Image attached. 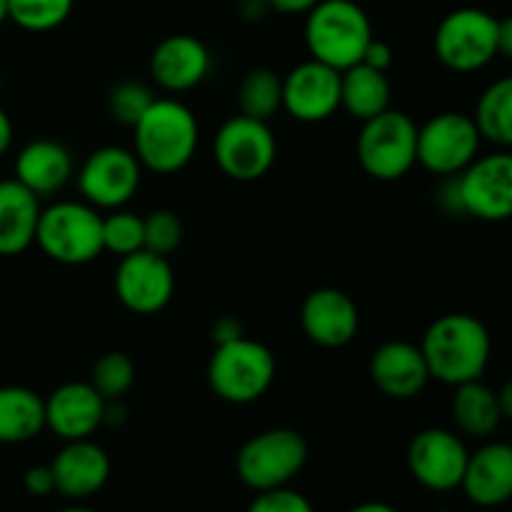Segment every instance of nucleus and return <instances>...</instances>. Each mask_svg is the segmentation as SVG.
<instances>
[{
    "label": "nucleus",
    "instance_id": "f257e3e1",
    "mask_svg": "<svg viewBox=\"0 0 512 512\" xmlns=\"http://www.w3.org/2000/svg\"><path fill=\"white\" fill-rule=\"evenodd\" d=\"M420 350L430 378L455 388L483 378L493 355V338L488 325L475 315L448 313L428 325Z\"/></svg>",
    "mask_w": 512,
    "mask_h": 512
},
{
    "label": "nucleus",
    "instance_id": "f03ea898",
    "mask_svg": "<svg viewBox=\"0 0 512 512\" xmlns=\"http://www.w3.org/2000/svg\"><path fill=\"white\" fill-rule=\"evenodd\" d=\"M200 125L193 110L175 98H155L133 125V153L145 170L180 173L198 150Z\"/></svg>",
    "mask_w": 512,
    "mask_h": 512
},
{
    "label": "nucleus",
    "instance_id": "7ed1b4c3",
    "mask_svg": "<svg viewBox=\"0 0 512 512\" xmlns=\"http://www.w3.org/2000/svg\"><path fill=\"white\" fill-rule=\"evenodd\" d=\"M305 15V45L310 58L340 73L358 65L375 38L368 13L355 0H320Z\"/></svg>",
    "mask_w": 512,
    "mask_h": 512
},
{
    "label": "nucleus",
    "instance_id": "20e7f679",
    "mask_svg": "<svg viewBox=\"0 0 512 512\" xmlns=\"http://www.w3.org/2000/svg\"><path fill=\"white\" fill-rule=\"evenodd\" d=\"M275 373L273 350L245 335L215 345L208 363L210 390L233 405H250L263 398L275 383Z\"/></svg>",
    "mask_w": 512,
    "mask_h": 512
},
{
    "label": "nucleus",
    "instance_id": "39448f33",
    "mask_svg": "<svg viewBox=\"0 0 512 512\" xmlns=\"http://www.w3.org/2000/svg\"><path fill=\"white\" fill-rule=\"evenodd\" d=\"M35 245L60 265H88L103 253V215L85 200H58L40 210Z\"/></svg>",
    "mask_w": 512,
    "mask_h": 512
},
{
    "label": "nucleus",
    "instance_id": "423d86ee",
    "mask_svg": "<svg viewBox=\"0 0 512 512\" xmlns=\"http://www.w3.org/2000/svg\"><path fill=\"white\" fill-rule=\"evenodd\" d=\"M358 163L370 178L393 183L418 163V125L403 110L388 108L365 120L355 143Z\"/></svg>",
    "mask_w": 512,
    "mask_h": 512
},
{
    "label": "nucleus",
    "instance_id": "0eeeda50",
    "mask_svg": "<svg viewBox=\"0 0 512 512\" xmlns=\"http://www.w3.org/2000/svg\"><path fill=\"white\" fill-rule=\"evenodd\" d=\"M308 463V440L293 428H270L245 440L235 455L238 478L255 493L285 488Z\"/></svg>",
    "mask_w": 512,
    "mask_h": 512
},
{
    "label": "nucleus",
    "instance_id": "6e6552de",
    "mask_svg": "<svg viewBox=\"0 0 512 512\" xmlns=\"http://www.w3.org/2000/svg\"><path fill=\"white\" fill-rule=\"evenodd\" d=\"M435 55L453 73H478L498 55V18L480 8H458L435 28Z\"/></svg>",
    "mask_w": 512,
    "mask_h": 512
},
{
    "label": "nucleus",
    "instance_id": "1a4fd4ad",
    "mask_svg": "<svg viewBox=\"0 0 512 512\" xmlns=\"http://www.w3.org/2000/svg\"><path fill=\"white\" fill-rule=\"evenodd\" d=\"M213 158L223 175L235 183H253L270 173L278 158V140L265 120L233 115L220 125L213 140Z\"/></svg>",
    "mask_w": 512,
    "mask_h": 512
},
{
    "label": "nucleus",
    "instance_id": "9d476101",
    "mask_svg": "<svg viewBox=\"0 0 512 512\" xmlns=\"http://www.w3.org/2000/svg\"><path fill=\"white\" fill-rule=\"evenodd\" d=\"M480 135L473 115L445 110L418 125V163L428 173L458 175L480 155Z\"/></svg>",
    "mask_w": 512,
    "mask_h": 512
},
{
    "label": "nucleus",
    "instance_id": "9b49d317",
    "mask_svg": "<svg viewBox=\"0 0 512 512\" xmlns=\"http://www.w3.org/2000/svg\"><path fill=\"white\" fill-rule=\"evenodd\" d=\"M143 165L138 155L120 145L93 150L75 173L85 203L98 210L125 208L143 183Z\"/></svg>",
    "mask_w": 512,
    "mask_h": 512
},
{
    "label": "nucleus",
    "instance_id": "f8f14e48",
    "mask_svg": "<svg viewBox=\"0 0 512 512\" xmlns=\"http://www.w3.org/2000/svg\"><path fill=\"white\" fill-rule=\"evenodd\" d=\"M463 215L485 223L512 218V153L508 148L478 155L458 173Z\"/></svg>",
    "mask_w": 512,
    "mask_h": 512
},
{
    "label": "nucleus",
    "instance_id": "ddd939ff",
    "mask_svg": "<svg viewBox=\"0 0 512 512\" xmlns=\"http://www.w3.org/2000/svg\"><path fill=\"white\" fill-rule=\"evenodd\" d=\"M113 285L125 310L135 315H155L173 300L175 270L165 255L143 248L120 258Z\"/></svg>",
    "mask_w": 512,
    "mask_h": 512
},
{
    "label": "nucleus",
    "instance_id": "4468645a",
    "mask_svg": "<svg viewBox=\"0 0 512 512\" xmlns=\"http://www.w3.org/2000/svg\"><path fill=\"white\" fill-rule=\"evenodd\" d=\"M470 450L453 430L425 428L410 440L408 468L423 488L433 493H450L460 488Z\"/></svg>",
    "mask_w": 512,
    "mask_h": 512
},
{
    "label": "nucleus",
    "instance_id": "2eb2a0df",
    "mask_svg": "<svg viewBox=\"0 0 512 512\" xmlns=\"http://www.w3.org/2000/svg\"><path fill=\"white\" fill-rule=\"evenodd\" d=\"M283 110L300 123H323L340 110V70L310 58L283 78Z\"/></svg>",
    "mask_w": 512,
    "mask_h": 512
},
{
    "label": "nucleus",
    "instance_id": "dca6fc26",
    "mask_svg": "<svg viewBox=\"0 0 512 512\" xmlns=\"http://www.w3.org/2000/svg\"><path fill=\"white\" fill-rule=\"evenodd\" d=\"M300 328L310 343L338 350L353 343L360 330V310L340 288H318L300 305Z\"/></svg>",
    "mask_w": 512,
    "mask_h": 512
},
{
    "label": "nucleus",
    "instance_id": "f3484780",
    "mask_svg": "<svg viewBox=\"0 0 512 512\" xmlns=\"http://www.w3.org/2000/svg\"><path fill=\"white\" fill-rule=\"evenodd\" d=\"M105 405L108 400L88 380L63 383L45 398V428L65 443L85 440L105 425Z\"/></svg>",
    "mask_w": 512,
    "mask_h": 512
},
{
    "label": "nucleus",
    "instance_id": "a211bd4d",
    "mask_svg": "<svg viewBox=\"0 0 512 512\" xmlns=\"http://www.w3.org/2000/svg\"><path fill=\"white\" fill-rule=\"evenodd\" d=\"M213 68L208 45L195 35H168L150 55V75L165 93H188L208 78Z\"/></svg>",
    "mask_w": 512,
    "mask_h": 512
},
{
    "label": "nucleus",
    "instance_id": "6ab92c4d",
    "mask_svg": "<svg viewBox=\"0 0 512 512\" xmlns=\"http://www.w3.org/2000/svg\"><path fill=\"white\" fill-rule=\"evenodd\" d=\"M370 380L393 400H413L428 388L430 370L420 345L408 340H388L370 358Z\"/></svg>",
    "mask_w": 512,
    "mask_h": 512
},
{
    "label": "nucleus",
    "instance_id": "aec40b11",
    "mask_svg": "<svg viewBox=\"0 0 512 512\" xmlns=\"http://www.w3.org/2000/svg\"><path fill=\"white\" fill-rule=\"evenodd\" d=\"M460 488L478 508H500L512 500V445L503 440L470 453Z\"/></svg>",
    "mask_w": 512,
    "mask_h": 512
},
{
    "label": "nucleus",
    "instance_id": "412c9836",
    "mask_svg": "<svg viewBox=\"0 0 512 512\" xmlns=\"http://www.w3.org/2000/svg\"><path fill=\"white\" fill-rule=\"evenodd\" d=\"M55 490L65 498L83 500L103 490L110 478V458L93 440H68L50 463Z\"/></svg>",
    "mask_w": 512,
    "mask_h": 512
},
{
    "label": "nucleus",
    "instance_id": "4be33fe9",
    "mask_svg": "<svg viewBox=\"0 0 512 512\" xmlns=\"http://www.w3.org/2000/svg\"><path fill=\"white\" fill-rule=\"evenodd\" d=\"M75 160L68 145L53 138L30 140L15 158V175L20 185L38 198L60 193L73 180Z\"/></svg>",
    "mask_w": 512,
    "mask_h": 512
},
{
    "label": "nucleus",
    "instance_id": "5701e85b",
    "mask_svg": "<svg viewBox=\"0 0 512 512\" xmlns=\"http://www.w3.org/2000/svg\"><path fill=\"white\" fill-rule=\"evenodd\" d=\"M40 198L18 180H0V258L25 253L35 243Z\"/></svg>",
    "mask_w": 512,
    "mask_h": 512
},
{
    "label": "nucleus",
    "instance_id": "b1692460",
    "mask_svg": "<svg viewBox=\"0 0 512 512\" xmlns=\"http://www.w3.org/2000/svg\"><path fill=\"white\" fill-rule=\"evenodd\" d=\"M390 98H393V85L383 70L358 63L340 73V108L350 118L365 123L385 113L390 108Z\"/></svg>",
    "mask_w": 512,
    "mask_h": 512
},
{
    "label": "nucleus",
    "instance_id": "393cba45",
    "mask_svg": "<svg viewBox=\"0 0 512 512\" xmlns=\"http://www.w3.org/2000/svg\"><path fill=\"white\" fill-rule=\"evenodd\" d=\"M45 430V400L23 385L0 388V443L18 445Z\"/></svg>",
    "mask_w": 512,
    "mask_h": 512
},
{
    "label": "nucleus",
    "instance_id": "a878e982",
    "mask_svg": "<svg viewBox=\"0 0 512 512\" xmlns=\"http://www.w3.org/2000/svg\"><path fill=\"white\" fill-rule=\"evenodd\" d=\"M455 425L470 438H490L503 423L498 405V393L480 380L455 385L453 403H450Z\"/></svg>",
    "mask_w": 512,
    "mask_h": 512
},
{
    "label": "nucleus",
    "instance_id": "bb28decb",
    "mask_svg": "<svg viewBox=\"0 0 512 512\" xmlns=\"http://www.w3.org/2000/svg\"><path fill=\"white\" fill-rule=\"evenodd\" d=\"M473 120L483 140L498 148H512V73L483 90Z\"/></svg>",
    "mask_w": 512,
    "mask_h": 512
},
{
    "label": "nucleus",
    "instance_id": "cd10ccee",
    "mask_svg": "<svg viewBox=\"0 0 512 512\" xmlns=\"http://www.w3.org/2000/svg\"><path fill=\"white\" fill-rule=\"evenodd\" d=\"M240 113L268 123L283 110V78L270 68H253L245 73L238 88Z\"/></svg>",
    "mask_w": 512,
    "mask_h": 512
},
{
    "label": "nucleus",
    "instance_id": "c85d7f7f",
    "mask_svg": "<svg viewBox=\"0 0 512 512\" xmlns=\"http://www.w3.org/2000/svg\"><path fill=\"white\" fill-rule=\"evenodd\" d=\"M73 5L75 0H8V15L18 28L48 33L70 18Z\"/></svg>",
    "mask_w": 512,
    "mask_h": 512
},
{
    "label": "nucleus",
    "instance_id": "c756f323",
    "mask_svg": "<svg viewBox=\"0 0 512 512\" xmlns=\"http://www.w3.org/2000/svg\"><path fill=\"white\" fill-rule=\"evenodd\" d=\"M90 385L103 395L105 400H120L135 383V363L130 355L120 350L100 355L90 370Z\"/></svg>",
    "mask_w": 512,
    "mask_h": 512
},
{
    "label": "nucleus",
    "instance_id": "7c9ffc66",
    "mask_svg": "<svg viewBox=\"0 0 512 512\" xmlns=\"http://www.w3.org/2000/svg\"><path fill=\"white\" fill-rule=\"evenodd\" d=\"M145 248V220L138 213L118 208L103 218V250L125 258Z\"/></svg>",
    "mask_w": 512,
    "mask_h": 512
},
{
    "label": "nucleus",
    "instance_id": "2f4dec72",
    "mask_svg": "<svg viewBox=\"0 0 512 512\" xmlns=\"http://www.w3.org/2000/svg\"><path fill=\"white\" fill-rule=\"evenodd\" d=\"M153 100V90L145 83H140V80H120L108 93V110L118 123L133 128L143 118L145 110L153 105Z\"/></svg>",
    "mask_w": 512,
    "mask_h": 512
},
{
    "label": "nucleus",
    "instance_id": "473e14b6",
    "mask_svg": "<svg viewBox=\"0 0 512 512\" xmlns=\"http://www.w3.org/2000/svg\"><path fill=\"white\" fill-rule=\"evenodd\" d=\"M143 220L145 250H153V253L170 258L183 243V220H180V215L170 208H158L145 215Z\"/></svg>",
    "mask_w": 512,
    "mask_h": 512
},
{
    "label": "nucleus",
    "instance_id": "72a5a7b5",
    "mask_svg": "<svg viewBox=\"0 0 512 512\" xmlns=\"http://www.w3.org/2000/svg\"><path fill=\"white\" fill-rule=\"evenodd\" d=\"M248 512H315V510L305 495L295 493V490H290L288 485H285V488L263 490V493L255 495V500L250 503Z\"/></svg>",
    "mask_w": 512,
    "mask_h": 512
},
{
    "label": "nucleus",
    "instance_id": "f704fd0d",
    "mask_svg": "<svg viewBox=\"0 0 512 512\" xmlns=\"http://www.w3.org/2000/svg\"><path fill=\"white\" fill-rule=\"evenodd\" d=\"M25 490L35 498H45V495L55 493V475L50 465H33L23 478Z\"/></svg>",
    "mask_w": 512,
    "mask_h": 512
},
{
    "label": "nucleus",
    "instance_id": "c9c22d12",
    "mask_svg": "<svg viewBox=\"0 0 512 512\" xmlns=\"http://www.w3.org/2000/svg\"><path fill=\"white\" fill-rule=\"evenodd\" d=\"M393 60H395L393 48H390V45L385 43V40L373 38V40H370L368 48H365L363 60H360V63H365V65H370V68L383 70V73H388V70L393 68Z\"/></svg>",
    "mask_w": 512,
    "mask_h": 512
},
{
    "label": "nucleus",
    "instance_id": "e433bc0d",
    "mask_svg": "<svg viewBox=\"0 0 512 512\" xmlns=\"http://www.w3.org/2000/svg\"><path fill=\"white\" fill-rule=\"evenodd\" d=\"M243 333V325H240V320L230 318V315H223V318H218L213 323V343L220 345V343H228V340H235L240 338Z\"/></svg>",
    "mask_w": 512,
    "mask_h": 512
},
{
    "label": "nucleus",
    "instance_id": "4c0bfd02",
    "mask_svg": "<svg viewBox=\"0 0 512 512\" xmlns=\"http://www.w3.org/2000/svg\"><path fill=\"white\" fill-rule=\"evenodd\" d=\"M270 10H273L270 0H240V15L250 20V23L263 20L265 13H270Z\"/></svg>",
    "mask_w": 512,
    "mask_h": 512
},
{
    "label": "nucleus",
    "instance_id": "58836bf2",
    "mask_svg": "<svg viewBox=\"0 0 512 512\" xmlns=\"http://www.w3.org/2000/svg\"><path fill=\"white\" fill-rule=\"evenodd\" d=\"M320 0H270L273 10L285 15H300V13H308L313 5H318Z\"/></svg>",
    "mask_w": 512,
    "mask_h": 512
},
{
    "label": "nucleus",
    "instance_id": "ea45409f",
    "mask_svg": "<svg viewBox=\"0 0 512 512\" xmlns=\"http://www.w3.org/2000/svg\"><path fill=\"white\" fill-rule=\"evenodd\" d=\"M498 55L512 60V15L498 20Z\"/></svg>",
    "mask_w": 512,
    "mask_h": 512
},
{
    "label": "nucleus",
    "instance_id": "a19ab883",
    "mask_svg": "<svg viewBox=\"0 0 512 512\" xmlns=\"http://www.w3.org/2000/svg\"><path fill=\"white\" fill-rule=\"evenodd\" d=\"M13 145V123H10V115L0 108V155H5Z\"/></svg>",
    "mask_w": 512,
    "mask_h": 512
},
{
    "label": "nucleus",
    "instance_id": "79ce46f5",
    "mask_svg": "<svg viewBox=\"0 0 512 512\" xmlns=\"http://www.w3.org/2000/svg\"><path fill=\"white\" fill-rule=\"evenodd\" d=\"M495 393H498L500 415H503V420H510L512 423V378L508 383H503V388L495 390Z\"/></svg>",
    "mask_w": 512,
    "mask_h": 512
},
{
    "label": "nucleus",
    "instance_id": "37998d69",
    "mask_svg": "<svg viewBox=\"0 0 512 512\" xmlns=\"http://www.w3.org/2000/svg\"><path fill=\"white\" fill-rule=\"evenodd\" d=\"M348 512H398L393 505L388 503H363V505H355Z\"/></svg>",
    "mask_w": 512,
    "mask_h": 512
},
{
    "label": "nucleus",
    "instance_id": "c03bdc74",
    "mask_svg": "<svg viewBox=\"0 0 512 512\" xmlns=\"http://www.w3.org/2000/svg\"><path fill=\"white\" fill-rule=\"evenodd\" d=\"M5 20H10V15H8V0H0V25H3Z\"/></svg>",
    "mask_w": 512,
    "mask_h": 512
},
{
    "label": "nucleus",
    "instance_id": "a18cd8bd",
    "mask_svg": "<svg viewBox=\"0 0 512 512\" xmlns=\"http://www.w3.org/2000/svg\"><path fill=\"white\" fill-rule=\"evenodd\" d=\"M60 512H95V510H90V508H65Z\"/></svg>",
    "mask_w": 512,
    "mask_h": 512
},
{
    "label": "nucleus",
    "instance_id": "49530a36",
    "mask_svg": "<svg viewBox=\"0 0 512 512\" xmlns=\"http://www.w3.org/2000/svg\"><path fill=\"white\" fill-rule=\"evenodd\" d=\"M440 512H450V510H440Z\"/></svg>",
    "mask_w": 512,
    "mask_h": 512
}]
</instances>
